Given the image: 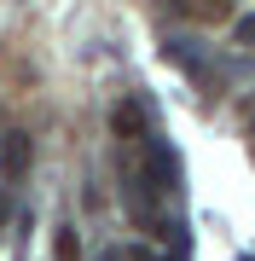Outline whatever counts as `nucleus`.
<instances>
[{
  "label": "nucleus",
  "instance_id": "obj_1",
  "mask_svg": "<svg viewBox=\"0 0 255 261\" xmlns=\"http://www.w3.org/2000/svg\"><path fill=\"white\" fill-rule=\"evenodd\" d=\"M110 134L122 145H139L145 134H151V105H145L139 93H122V105L110 111Z\"/></svg>",
  "mask_w": 255,
  "mask_h": 261
},
{
  "label": "nucleus",
  "instance_id": "obj_2",
  "mask_svg": "<svg viewBox=\"0 0 255 261\" xmlns=\"http://www.w3.org/2000/svg\"><path fill=\"white\" fill-rule=\"evenodd\" d=\"M29 163H35V145H29V134H23V128L0 134V174H6V180H23V174H29Z\"/></svg>",
  "mask_w": 255,
  "mask_h": 261
},
{
  "label": "nucleus",
  "instance_id": "obj_3",
  "mask_svg": "<svg viewBox=\"0 0 255 261\" xmlns=\"http://www.w3.org/2000/svg\"><path fill=\"white\" fill-rule=\"evenodd\" d=\"M52 255H58V261H81V238H76V226H58Z\"/></svg>",
  "mask_w": 255,
  "mask_h": 261
},
{
  "label": "nucleus",
  "instance_id": "obj_4",
  "mask_svg": "<svg viewBox=\"0 0 255 261\" xmlns=\"http://www.w3.org/2000/svg\"><path fill=\"white\" fill-rule=\"evenodd\" d=\"M238 41H244V47H255V12H249V18H238Z\"/></svg>",
  "mask_w": 255,
  "mask_h": 261
},
{
  "label": "nucleus",
  "instance_id": "obj_5",
  "mask_svg": "<svg viewBox=\"0 0 255 261\" xmlns=\"http://www.w3.org/2000/svg\"><path fill=\"white\" fill-rule=\"evenodd\" d=\"M6 209H12V203H6V186H0V226H6Z\"/></svg>",
  "mask_w": 255,
  "mask_h": 261
},
{
  "label": "nucleus",
  "instance_id": "obj_6",
  "mask_svg": "<svg viewBox=\"0 0 255 261\" xmlns=\"http://www.w3.org/2000/svg\"><path fill=\"white\" fill-rule=\"evenodd\" d=\"M104 261H122V255H104Z\"/></svg>",
  "mask_w": 255,
  "mask_h": 261
}]
</instances>
